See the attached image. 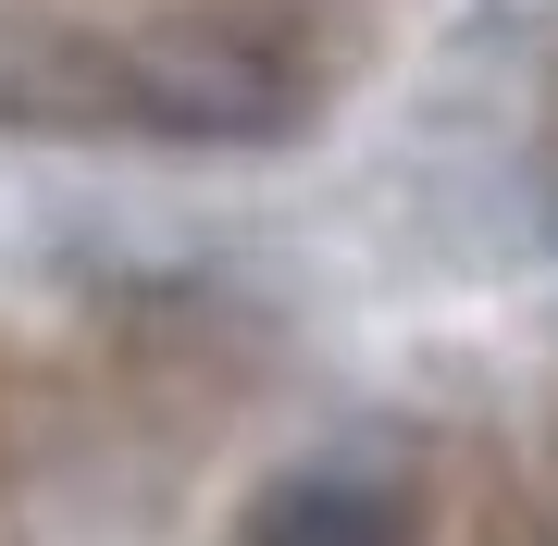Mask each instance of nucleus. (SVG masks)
Returning a JSON list of instances; mask_svg holds the SVG:
<instances>
[{
  "label": "nucleus",
  "mask_w": 558,
  "mask_h": 546,
  "mask_svg": "<svg viewBox=\"0 0 558 546\" xmlns=\"http://www.w3.org/2000/svg\"><path fill=\"white\" fill-rule=\"evenodd\" d=\"M0 112L100 124V137H174L236 149L299 124V62L223 13H149V25H38L0 50Z\"/></svg>",
  "instance_id": "f257e3e1"
},
{
  "label": "nucleus",
  "mask_w": 558,
  "mask_h": 546,
  "mask_svg": "<svg viewBox=\"0 0 558 546\" xmlns=\"http://www.w3.org/2000/svg\"><path fill=\"white\" fill-rule=\"evenodd\" d=\"M248 546H410V497L360 460H311L286 485H260Z\"/></svg>",
  "instance_id": "f03ea898"
}]
</instances>
